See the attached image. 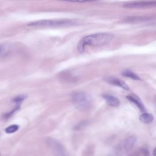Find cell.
<instances>
[{"label":"cell","instance_id":"obj_13","mask_svg":"<svg viewBox=\"0 0 156 156\" xmlns=\"http://www.w3.org/2000/svg\"><path fill=\"white\" fill-rule=\"evenodd\" d=\"M19 127H20L17 124H13V125L9 126L5 129V132L8 134L13 133L16 132L19 129Z\"/></svg>","mask_w":156,"mask_h":156},{"label":"cell","instance_id":"obj_10","mask_svg":"<svg viewBox=\"0 0 156 156\" xmlns=\"http://www.w3.org/2000/svg\"><path fill=\"white\" fill-rule=\"evenodd\" d=\"M139 118H140V121H141L142 122H143L144 124H148V123H150L153 121L154 116L151 113H142L140 116Z\"/></svg>","mask_w":156,"mask_h":156},{"label":"cell","instance_id":"obj_1","mask_svg":"<svg viewBox=\"0 0 156 156\" xmlns=\"http://www.w3.org/2000/svg\"><path fill=\"white\" fill-rule=\"evenodd\" d=\"M113 35L109 33H98L83 37L78 43L77 49L80 52L84 51L86 46H99L110 42L113 38Z\"/></svg>","mask_w":156,"mask_h":156},{"label":"cell","instance_id":"obj_11","mask_svg":"<svg viewBox=\"0 0 156 156\" xmlns=\"http://www.w3.org/2000/svg\"><path fill=\"white\" fill-rule=\"evenodd\" d=\"M124 77H129L130 79L136 80H141V78L135 73L130 71V70H124L121 73Z\"/></svg>","mask_w":156,"mask_h":156},{"label":"cell","instance_id":"obj_14","mask_svg":"<svg viewBox=\"0 0 156 156\" xmlns=\"http://www.w3.org/2000/svg\"><path fill=\"white\" fill-rule=\"evenodd\" d=\"M26 96L24 94L18 95L12 99V101L13 102H15L16 104H20L21 103V102H23L26 99Z\"/></svg>","mask_w":156,"mask_h":156},{"label":"cell","instance_id":"obj_17","mask_svg":"<svg viewBox=\"0 0 156 156\" xmlns=\"http://www.w3.org/2000/svg\"><path fill=\"white\" fill-rule=\"evenodd\" d=\"M0 156H1V154H0Z\"/></svg>","mask_w":156,"mask_h":156},{"label":"cell","instance_id":"obj_6","mask_svg":"<svg viewBox=\"0 0 156 156\" xmlns=\"http://www.w3.org/2000/svg\"><path fill=\"white\" fill-rule=\"evenodd\" d=\"M105 80L112 85L119 87L126 90H129V86L124 82H123L122 80L118 78L115 77L113 76H108L105 78Z\"/></svg>","mask_w":156,"mask_h":156},{"label":"cell","instance_id":"obj_2","mask_svg":"<svg viewBox=\"0 0 156 156\" xmlns=\"http://www.w3.org/2000/svg\"><path fill=\"white\" fill-rule=\"evenodd\" d=\"M71 100L75 107L80 110H89L92 105V99L85 92H74L71 94Z\"/></svg>","mask_w":156,"mask_h":156},{"label":"cell","instance_id":"obj_9","mask_svg":"<svg viewBox=\"0 0 156 156\" xmlns=\"http://www.w3.org/2000/svg\"><path fill=\"white\" fill-rule=\"evenodd\" d=\"M127 98L132 102H133L136 106H137V107L140 109V111L141 112H144L145 110V108L144 107L143 104L141 102V101H140V99L136 96L132 94V95H130L127 96Z\"/></svg>","mask_w":156,"mask_h":156},{"label":"cell","instance_id":"obj_3","mask_svg":"<svg viewBox=\"0 0 156 156\" xmlns=\"http://www.w3.org/2000/svg\"><path fill=\"white\" fill-rule=\"evenodd\" d=\"M76 21L71 20H40L32 22L28 24L30 26H41V27H54V26H69L74 24Z\"/></svg>","mask_w":156,"mask_h":156},{"label":"cell","instance_id":"obj_12","mask_svg":"<svg viewBox=\"0 0 156 156\" xmlns=\"http://www.w3.org/2000/svg\"><path fill=\"white\" fill-rule=\"evenodd\" d=\"M20 108V104H16V106L10 112H8V113H4L3 115H2V118L5 120H7L8 119H9L10 118H11L13 114L16 112L18 111L19 109Z\"/></svg>","mask_w":156,"mask_h":156},{"label":"cell","instance_id":"obj_4","mask_svg":"<svg viewBox=\"0 0 156 156\" xmlns=\"http://www.w3.org/2000/svg\"><path fill=\"white\" fill-rule=\"evenodd\" d=\"M136 141V137L134 135L130 136L126 138L115 150V156H121L129 152L134 146Z\"/></svg>","mask_w":156,"mask_h":156},{"label":"cell","instance_id":"obj_8","mask_svg":"<svg viewBox=\"0 0 156 156\" xmlns=\"http://www.w3.org/2000/svg\"><path fill=\"white\" fill-rule=\"evenodd\" d=\"M103 98L107 102V104L113 107H118L120 104V101L118 98L112 94H103Z\"/></svg>","mask_w":156,"mask_h":156},{"label":"cell","instance_id":"obj_5","mask_svg":"<svg viewBox=\"0 0 156 156\" xmlns=\"http://www.w3.org/2000/svg\"><path fill=\"white\" fill-rule=\"evenodd\" d=\"M47 144L54 156H69L66 150L58 140L54 138H48Z\"/></svg>","mask_w":156,"mask_h":156},{"label":"cell","instance_id":"obj_7","mask_svg":"<svg viewBox=\"0 0 156 156\" xmlns=\"http://www.w3.org/2000/svg\"><path fill=\"white\" fill-rule=\"evenodd\" d=\"M155 1H137L132 2L126 4L124 6L127 8H136V7H141L146 6H150L152 5H155Z\"/></svg>","mask_w":156,"mask_h":156},{"label":"cell","instance_id":"obj_16","mask_svg":"<svg viewBox=\"0 0 156 156\" xmlns=\"http://www.w3.org/2000/svg\"><path fill=\"white\" fill-rule=\"evenodd\" d=\"M2 50H3V46H1V45H0V54L2 52Z\"/></svg>","mask_w":156,"mask_h":156},{"label":"cell","instance_id":"obj_15","mask_svg":"<svg viewBox=\"0 0 156 156\" xmlns=\"http://www.w3.org/2000/svg\"><path fill=\"white\" fill-rule=\"evenodd\" d=\"M62 1H66V2H93L96 1L98 0H60Z\"/></svg>","mask_w":156,"mask_h":156}]
</instances>
